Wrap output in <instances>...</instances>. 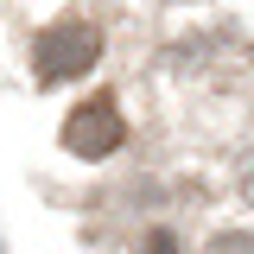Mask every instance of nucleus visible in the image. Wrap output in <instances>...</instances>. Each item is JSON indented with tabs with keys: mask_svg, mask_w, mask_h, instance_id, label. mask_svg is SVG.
<instances>
[{
	"mask_svg": "<svg viewBox=\"0 0 254 254\" xmlns=\"http://www.w3.org/2000/svg\"><path fill=\"white\" fill-rule=\"evenodd\" d=\"M146 254H178V242L172 235H146Z\"/></svg>",
	"mask_w": 254,
	"mask_h": 254,
	"instance_id": "nucleus-3",
	"label": "nucleus"
},
{
	"mask_svg": "<svg viewBox=\"0 0 254 254\" xmlns=\"http://www.w3.org/2000/svg\"><path fill=\"white\" fill-rule=\"evenodd\" d=\"M248 197H254V172H248Z\"/></svg>",
	"mask_w": 254,
	"mask_h": 254,
	"instance_id": "nucleus-4",
	"label": "nucleus"
},
{
	"mask_svg": "<svg viewBox=\"0 0 254 254\" xmlns=\"http://www.w3.org/2000/svg\"><path fill=\"white\" fill-rule=\"evenodd\" d=\"M121 140H127V127H121V108H115L108 95L76 102L70 121H64V146H70L76 159H102V153H115Z\"/></svg>",
	"mask_w": 254,
	"mask_h": 254,
	"instance_id": "nucleus-2",
	"label": "nucleus"
},
{
	"mask_svg": "<svg viewBox=\"0 0 254 254\" xmlns=\"http://www.w3.org/2000/svg\"><path fill=\"white\" fill-rule=\"evenodd\" d=\"M102 58V32L83 26V19H64L38 38V76L45 83H70V76H83L89 64Z\"/></svg>",
	"mask_w": 254,
	"mask_h": 254,
	"instance_id": "nucleus-1",
	"label": "nucleus"
}]
</instances>
